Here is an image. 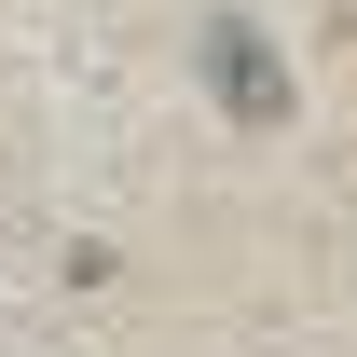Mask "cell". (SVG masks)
I'll list each match as a JSON object with an SVG mask.
<instances>
[{
  "instance_id": "cell-1",
  "label": "cell",
  "mask_w": 357,
  "mask_h": 357,
  "mask_svg": "<svg viewBox=\"0 0 357 357\" xmlns=\"http://www.w3.org/2000/svg\"><path fill=\"white\" fill-rule=\"evenodd\" d=\"M206 83H220L248 124H275V110H289V69H275V42H261V28H234V14H206Z\"/></svg>"
}]
</instances>
